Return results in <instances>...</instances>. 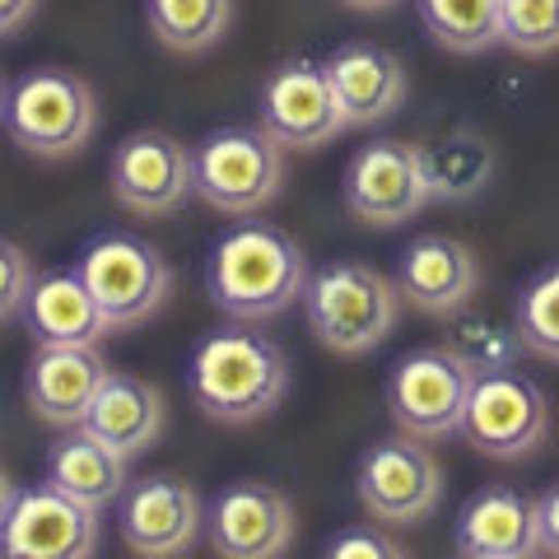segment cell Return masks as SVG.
I'll use <instances>...</instances> for the list:
<instances>
[{
	"label": "cell",
	"mask_w": 559,
	"mask_h": 559,
	"mask_svg": "<svg viewBox=\"0 0 559 559\" xmlns=\"http://www.w3.org/2000/svg\"><path fill=\"white\" fill-rule=\"evenodd\" d=\"M308 257L280 224L248 219L224 229L205 261V289L215 308L238 322H266L304 299Z\"/></svg>",
	"instance_id": "obj_1"
},
{
	"label": "cell",
	"mask_w": 559,
	"mask_h": 559,
	"mask_svg": "<svg viewBox=\"0 0 559 559\" xmlns=\"http://www.w3.org/2000/svg\"><path fill=\"white\" fill-rule=\"evenodd\" d=\"M191 396L219 425L266 419L289 392V355L271 336L248 326L210 331L191 355Z\"/></svg>",
	"instance_id": "obj_2"
},
{
	"label": "cell",
	"mask_w": 559,
	"mask_h": 559,
	"mask_svg": "<svg viewBox=\"0 0 559 559\" xmlns=\"http://www.w3.org/2000/svg\"><path fill=\"white\" fill-rule=\"evenodd\" d=\"M308 326L331 355H369L392 336L401 289L369 261H331L304 285Z\"/></svg>",
	"instance_id": "obj_3"
},
{
	"label": "cell",
	"mask_w": 559,
	"mask_h": 559,
	"mask_svg": "<svg viewBox=\"0 0 559 559\" xmlns=\"http://www.w3.org/2000/svg\"><path fill=\"white\" fill-rule=\"evenodd\" d=\"M0 121L20 150L38 154V159H66L90 145L98 127V94L90 90V80L70 75V70H28L10 84Z\"/></svg>",
	"instance_id": "obj_4"
},
{
	"label": "cell",
	"mask_w": 559,
	"mask_h": 559,
	"mask_svg": "<svg viewBox=\"0 0 559 559\" xmlns=\"http://www.w3.org/2000/svg\"><path fill=\"white\" fill-rule=\"evenodd\" d=\"M197 197L219 215H257L285 182V145L261 127H219L197 140Z\"/></svg>",
	"instance_id": "obj_5"
},
{
	"label": "cell",
	"mask_w": 559,
	"mask_h": 559,
	"mask_svg": "<svg viewBox=\"0 0 559 559\" xmlns=\"http://www.w3.org/2000/svg\"><path fill=\"white\" fill-rule=\"evenodd\" d=\"M75 271L84 285H90V294L98 299L112 331L140 326L145 318H154L173 289L168 261L159 257V248H150V242L135 234H98L90 248L80 252Z\"/></svg>",
	"instance_id": "obj_6"
},
{
	"label": "cell",
	"mask_w": 559,
	"mask_h": 559,
	"mask_svg": "<svg viewBox=\"0 0 559 559\" xmlns=\"http://www.w3.org/2000/svg\"><path fill=\"white\" fill-rule=\"evenodd\" d=\"M457 433L480 457L518 462V457H527V452H536L540 439L550 433V401L518 369L476 373Z\"/></svg>",
	"instance_id": "obj_7"
},
{
	"label": "cell",
	"mask_w": 559,
	"mask_h": 559,
	"mask_svg": "<svg viewBox=\"0 0 559 559\" xmlns=\"http://www.w3.org/2000/svg\"><path fill=\"white\" fill-rule=\"evenodd\" d=\"M476 369L448 345H425L396 359L388 373V411L401 433L415 439H448L462 429V411Z\"/></svg>",
	"instance_id": "obj_8"
},
{
	"label": "cell",
	"mask_w": 559,
	"mask_h": 559,
	"mask_svg": "<svg viewBox=\"0 0 559 559\" xmlns=\"http://www.w3.org/2000/svg\"><path fill=\"white\" fill-rule=\"evenodd\" d=\"M359 503L364 513L382 527H415L429 522L443 503V466L425 448V439L401 433V439H382L378 448L364 452L359 462Z\"/></svg>",
	"instance_id": "obj_9"
},
{
	"label": "cell",
	"mask_w": 559,
	"mask_h": 559,
	"mask_svg": "<svg viewBox=\"0 0 559 559\" xmlns=\"http://www.w3.org/2000/svg\"><path fill=\"white\" fill-rule=\"evenodd\" d=\"M112 197L140 219H159L197 197V150L168 131H131L108 164Z\"/></svg>",
	"instance_id": "obj_10"
},
{
	"label": "cell",
	"mask_w": 559,
	"mask_h": 559,
	"mask_svg": "<svg viewBox=\"0 0 559 559\" xmlns=\"http://www.w3.org/2000/svg\"><path fill=\"white\" fill-rule=\"evenodd\" d=\"M341 197L359 224H373V229L406 224L429 205L419 145H411V140H373V145L355 150V159L345 164Z\"/></svg>",
	"instance_id": "obj_11"
},
{
	"label": "cell",
	"mask_w": 559,
	"mask_h": 559,
	"mask_svg": "<svg viewBox=\"0 0 559 559\" xmlns=\"http://www.w3.org/2000/svg\"><path fill=\"white\" fill-rule=\"evenodd\" d=\"M98 550V509L51 480L14 495L0 522V555L14 559H90Z\"/></svg>",
	"instance_id": "obj_12"
},
{
	"label": "cell",
	"mask_w": 559,
	"mask_h": 559,
	"mask_svg": "<svg viewBox=\"0 0 559 559\" xmlns=\"http://www.w3.org/2000/svg\"><path fill=\"white\" fill-rule=\"evenodd\" d=\"M257 112H261V127L285 150H322L349 127L341 112V98L326 80V66L318 61L275 66L266 84H261Z\"/></svg>",
	"instance_id": "obj_13"
},
{
	"label": "cell",
	"mask_w": 559,
	"mask_h": 559,
	"mask_svg": "<svg viewBox=\"0 0 559 559\" xmlns=\"http://www.w3.org/2000/svg\"><path fill=\"white\" fill-rule=\"evenodd\" d=\"M205 532L224 559H275L294 546V503L275 485L238 480L210 503Z\"/></svg>",
	"instance_id": "obj_14"
},
{
	"label": "cell",
	"mask_w": 559,
	"mask_h": 559,
	"mask_svg": "<svg viewBox=\"0 0 559 559\" xmlns=\"http://www.w3.org/2000/svg\"><path fill=\"white\" fill-rule=\"evenodd\" d=\"M201 499L182 476H145L121 489L117 532L135 555H182L201 532Z\"/></svg>",
	"instance_id": "obj_15"
},
{
	"label": "cell",
	"mask_w": 559,
	"mask_h": 559,
	"mask_svg": "<svg viewBox=\"0 0 559 559\" xmlns=\"http://www.w3.org/2000/svg\"><path fill=\"white\" fill-rule=\"evenodd\" d=\"M108 373L112 369L103 364L98 345H38L28 359L24 396L38 419L75 429V425H84V415H90Z\"/></svg>",
	"instance_id": "obj_16"
},
{
	"label": "cell",
	"mask_w": 559,
	"mask_h": 559,
	"mask_svg": "<svg viewBox=\"0 0 559 559\" xmlns=\"http://www.w3.org/2000/svg\"><path fill=\"white\" fill-rule=\"evenodd\" d=\"M396 289H401V304L448 318V312H457L462 304L476 299L480 261L462 238L425 234V238H415L411 248L401 252Z\"/></svg>",
	"instance_id": "obj_17"
},
{
	"label": "cell",
	"mask_w": 559,
	"mask_h": 559,
	"mask_svg": "<svg viewBox=\"0 0 559 559\" xmlns=\"http://www.w3.org/2000/svg\"><path fill=\"white\" fill-rule=\"evenodd\" d=\"M452 540L466 559H527L540 550L536 499L513 485H485L462 503Z\"/></svg>",
	"instance_id": "obj_18"
},
{
	"label": "cell",
	"mask_w": 559,
	"mask_h": 559,
	"mask_svg": "<svg viewBox=\"0 0 559 559\" xmlns=\"http://www.w3.org/2000/svg\"><path fill=\"white\" fill-rule=\"evenodd\" d=\"M326 66V80L341 98V112L349 127H373V121H388L392 112H401L406 103V66H401L396 51L378 47V43H345L336 47Z\"/></svg>",
	"instance_id": "obj_19"
},
{
	"label": "cell",
	"mask_w": 559,
	"mask_h": 559,
	"mask_svg": "<svg viewBox=\"0 0 559 559\" xmlns=\"http://www.w3.org/2000/svg\"><path fill=\"white\" fill-rule=\"evenodd\" d=\"M24 322L38 345H98L112 331L80 271H51L33 280L24 299Z\"/></svg>",
	"instance_id": "obj_20"
},
{
	"label": "cell",
	"mask_w": 559,
	"mask_h": 559,
	"mask_svg": "<svg viewBox=\"0 0 559 559\" xmlns=\"http://www.w3.org/2000/svg\"><path fill=\"white\" fill-rule=\"evenodd\" d=\"M80 429H90L94 439L117 448L121 457H135V452H145L154 439H159L164 396L135 373H108Z\"/></svg>",
	"instance_id": "obj_21"
},
{
	"label": "cell",
	"mask_w": 559,
	"mask_h": 559,
	"mask_svg": "<svg viewBox=\"0 0 559 559\" xmlns=\"http://www.w3.org/2000/svg\"><path fill=\"white\" fill-rule=\"evenodd\" d=\"M47 480L66 489V495H75L80 503H103L121 499V489H127V457H121L117 448H108L103 439H94L90 429H70L61 443H51L47 452Z\"/></svg>",
	"instance_id": "obj_22"
},
{
	"label": "cell",
	"mask_w": 559,
	"mask_h": 559,
	"mask_svg": "<svg viewBox=\"0 0 559 559\" xmlns=\"http://www.w3.org/2000/svg\"><path fill=\"white\" fill-rule=\"evenodd\" d=\"M419 159H425L429 201H471L495 178V145L466 127L419 145Z\"/></svg>",
	"instance_id": "obj_23"
},
{
	"label": "cell",
	"mask_w": 559,
	"mask_h": 559,
	"mask_svg": "<svg viewBox=\"0 0 559 559\" xmlns=\"http://www.w3.org/2000/svg\"><path fill=\"white\" fill-rule=\"evenodd\" d=\"M415 10L429 38L462 57L503 43V0H415Z\"/></svg>",
	"instance_id": "obj_24"
},
{
	"label": "cell",
	"mask_w": 559,
	"mask_h": 559,
	"mask_svg": "<svg viewBox=\"0 0 559 559\" xmlns=\"http://www.w3.org/2000/svg\"><path fill=\"white\" fill-rule=\"evenodd\" d=\"M145 24L168 51H205L234 24V0H145Z\"/></svg>",
	"instance_id": "obj_25"
},
{
	"label": "cell",
	"mask_w": 559,
	"mask_h": 559,
	"mask_svg": "<svg viewBox=\"0 0 559 559\" xmlns=\"http://www.w3.org/2000/svg\"><path fill=\"white\" fill-rule=\"evenodd\" d=\"M448 349H457V355L471 364L476 373H495V369H513L522 359V336L513 322L495 318V312L485 308H471L462 304L457 312H448Z\"/></svg>",
	"instance_id": "obj_26"
},
{
	"label": "cell",
	"mask_w": 559,
	"mask_h": 559,
	"mask_svg": "<svg viewBox=\"0 0 559 559\" xmlns=\"http://www.w3.org/2000/svg\"><path fill=\"white\" fill-rule=\"evenodd\" d=\"M513 326L522 336V349L559 364V261L532 275V285L518 294Z\"/></svg>",
	"instance_id": "obj_27"
},
{
	"label": "cell",
	"mask_w": 559,
	"mask_h": 559,
	"mask_svg": "<svg viewBox=\"0 0 559 559\" xmlns=\"http://www.w3.org/2000/svg\"><path fill=\"white\" fill-rule=\"evenodd\" d=\"M503 43L522 57L559 51V0H503Z\"/></svg>",
	"instance_id": "obj_28"
},
{
	"label": "cell",
	"mask_w": 559,
	"mask_h": 559,
	"mask_svg": "<svg viewBox=\"0 0 559 559\" xmlns=\"http://www.w3.org/2000/svg\"><path fill=\"white\" fill-rule=\"evenodd\" d=\"M33 289V261L24 248H14L10 238H0V322H10L14 312H24V299Z\"/></svg>",
	"instance_id": "obj_29"
},
{
	"label": "cell",
	"mask_w": 559,
	"mask_h": 559,
	"mask_svg": "<svg viewBox=\"0 0 559 559\" xmlns=\"http://www.w3.org/2000/svg\"><path fill=\"white\" fill-rule=\"evenodd\" d=\"M326 555L331 559H401L406 546L392 540L388 532H382V522H378V527H349L341 536H331Z\"/></svg>",
	"instance_id": "obj_30"
},
{
	"label": "cell",
	"mask_w": 559,
	"mask_h": 559,
	"mask_svg": "<svg viewBox=\"0 0 559 559\" xmlns=\"http://www.w3.org/2000/svg\"><path fill=\"white\" fill-rule=\"evenodd\" d=\"M536 536H540V550L559 555V485H550L536 499Z\"/></svg>",
	"instance_id": "obj_31"
},
{
	"label": "cell",
	"mask_w": 559,
	"mask_h": 559,
	"mask_svg": "<svg viewBox=\"0 0 559 559\" xmlns=\"http://www.w3.org/2000/svg\"><path fill=\"white\" fill-rule=\"evenodd\" d=\"M43 0H0V38H10V33H20L33 14H38Z\"/></svg>",
	"instance_id": "obj_32"
},
{
	"label": "cell",
	"mask_w": 559,
	"mask_h": 559,
	"mask_svg": "<svg viewBox=\"0 0 559 559\" xmlns=\"http://www.w3.org/2000/svg\"><path fill=\"white\" fill-rule=\"evenodd\" d=\"M14 495H20V489H14V485H10V476H5V471H0V522H5V513H10Z\"/></svg>",
	"instance_id": "obj_33"
},
{
	"label": "cell",
	"mask_w": 559,
	"mask_h": 559,
	"mask_svg": "<svg viewBox=\"0 0 559 559\" xmlns=\"http://www.w3.org/2000/svg\"><path fill=\"white\" fill-rule=\"evenodd\" d=\"M349 10H388V5H396V0H345Z\"/></svg>",
	"instance_id": "obj_34"
},
{
	"label": "cell",
	"mask_w": 559,
	"mask_h": 559,
	"mask_svg": "<svg viewBox=\"0 0 559 559\" xmlns=\"http://www.w3.org/2000/svg\"><path fill=\"white\" fill-rule=\"evenodd\" d=\"M5 98H10V84H5V75H0V117H5Z\"/></svg>",
	"instance_id": "obj_35"
}]
</instances>
